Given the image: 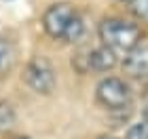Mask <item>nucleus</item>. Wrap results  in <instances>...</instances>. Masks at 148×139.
<instances>
[{"mask_svg": "<svg viewBox=\"0 0 148 139\" xmlns=\"http://www.w3.org/2000/svg\"><path fill=\"white\" fill-rule=\"evenodd\" d=\"M13 122H15V112L9 103H0V131L13 127Z\"/></svg>", "mask_w": 148, "mask_h": 139, "instance_id": "1a4fd4ad", "label": "nucleus"}, {"mask_svg": "<svg viewBox=\"0 0 148 139\" xmlns=\"http://www.w3.org/2000/svg\"><path fill=\"white\" fill-rule=\"evenodd\" d=\"M15 139H30V137H15Z\"/></svg>", "mask_w": 148, "mask_h": 139, "instance_id": "ddd939ff", "label": "nucleus"}, {"mask_svg": "<svg viewBox=\"0 0 148 139\" xmlns=\"http://www.w3.org/2000/svg\"><path fill=\"white\" fill-rule=\"evenodd\" d=\"M144 118H148V108H146V110H144Z\"/></svg>", "mask_w": 148, "mask_h": 139, "instance_id": "9b49d317", "label": "nucleus"}, {"mask_svg": "<svg viewBox=\"0 0 148 139\" xmlns=\"http://www.w3.org/2000/svg\"><path fill=\"white\" fill-rule=\"evenodd\" d=\"M123 2H131V0H123Z\"/></svg>", "mask_w": 148, "mask_h": 139, "instance_id": "4468645a", "label": "nucleus"}, {"mask_svg": "<svg viewBox=\"0 0 148 139\" xmlns=\"http://www.w3.org/2000/svg\"><path fill=\"white\" fill-rule=\"evenodd\" d=\"M123 70L127 76L136 78V80H146L148 78V44H138L125 53Z\"/></svg>", "mask_w": 148, "mask_h": 139, "instance_id": "39448f33", "label": "nucleus"}, {"mask_svg": "<svg viewBox=\"0 0 148 139\" xmlns=\"http://www.w3.org/2000/svg\"><path fill=\"white\" fill-rule=\"evenodd\" d=\"M95 97L106 110H112V112H121L131 105L129 84L116 76H108L104 80H99L97 89H95Z\"/></svg>", "mask_w": 148, "mask_h": 139, "instance_id": "7ed1b4c3", "label": "nucleus"}, {"mask_svg": "<svg viewBox=\"0 0 148 139\" xmlns=\"http://www.w3.org/2000/svg\"><path fill=\"white\" fill-rule=\"evenodd\" d=\"M129 9L140 21H148V0H131Z\"/></svg>", "mask_w": 148, "mask_h": 139, "instance_id": "9d476101", "label": "nucleus"}, {"mask_svg": "<svg viewBox=\"0 0 148 139\" xmlns=\"http://www.w3.org/2000/svg\"><path fill=\"white\" fill-rule=\"evenodd\" d=\"M42 25H45V32L55 40L78 42L85 34L83 19L76 13V9L68 2L51 4L42 15Z\"/></svg>", "mask_w": 148, "mask_h": 139, "instance_id": "f257e3e1", "label": "nucleus"}, {"mask_svg": "<svg viewBox=\"0 0 148 139\" xmlns=\"http://www.w3.org/2000/svg\"><path fill=\"white\" fill-rule=\"evenodd\" d=\"M23 80L25 84L40 93V95H51L55 91V70H53L51 61L47 57H32L28 65H25V72H23Z\"/></svg>", "mask_w": 148, "mask_h": 139, "instance_id": "20e7f679", "label": "nucleus"}, {"mask_svg": "<svg viewBox=\"0 0 148 139\" xmlns=\"http://www.w3.org/2000/svg\"><path fill=\"white\" fill-rule=\"evenodd\" d=\"M99 139H114V137H99Z\"/></svg>", "mask_w": 148, "mask_h": 139, "instance_id": "f8f14e48", "label": "nucleus"}, {"mask_svg": "<svg viewBox=\"0 0 148 139\" xmlns=\"http://www.w3.org/2000/svg\"><path fill=\"white\" fill-rule=\"evenodd\" d=\"M87 61V70L93 72H108L116 65V53L108 46H99V49L89 51V55L85 57Z\"/></svg>", "mask_w": 148, "mask_h": 139, "instance_id": "423d86ee", "label": "nucleus"}, {"mask_svg": "<svg viewBox=\"0 0 148 139\" xmlns=\"http://www.w3.org/2000/svg\"><path fill=\"white\" fill-rule=\"evenodd\" d=\"M125 139H148V118H142L140 122L131 124Z\"/></svg>", "mask_w": 148, "mask_h": 139, "instance_id": "6e6552de", "label": "nucleus"}, {"mask_svg": "<svg viewBox=\"0 0 148 139\" xmlns=\"http://www.w3.org/2000/svg\"><path fill=\"white\" fill-rule=\"evenodd\" d=\"M99 38H102L104 46L112 49L114 53L116 51L127 53L133 46L140 44L142 30L131 21H125V19H119V17H110V19H104L99 23Z\"/></svg>", "mask_w": 148, "mask_h": 139, "instance_id": "f03ea898", "label": "nucleus"}, {"mask_svg": "<svg viewBox=\"0 0 148 139\" xmlns=\"http://www.w3.org/2000/svg\"><path fill=\"white\" fill-rule=\"evenodd\" d=\"M13 63H15V49L6 38H0V76L11 72Z\"/></svg>", "mask_w": 148, "mask_h": 139, "instance_id": "0eeeda50", "label": "nucleus"}]
</instances>
